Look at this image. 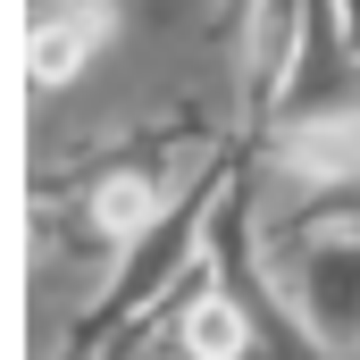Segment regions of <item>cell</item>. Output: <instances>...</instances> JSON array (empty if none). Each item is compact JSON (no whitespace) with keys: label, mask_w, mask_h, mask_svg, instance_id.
<instances>
[{"label":"cell","mask_w":360,"mask_h":360,"mask_svg":"<svg viewBox=\"0 0 360 360\" xmlns=\"http://www.w3.org/2000/svg\"><path fill=\"white\" fill-rule=\"evenodd\" d=\"M252 126L226 0H25V193L117 151L235 160Z\"/></svg>","instance_id":"obj_1"},{"label":"cell","mask_w":360,"mask_h":360,"mask_svg":"<svg viewBox=\"0 0 360 360\" xmlns=\"http://www.w3.org/2000/svg\"><path fill=\"white\" fill-rule=\"evenodd\" d=\"M276 310L319 360H360V226H319L293 243H260Z\"/></svg>","instance_id":"obj_2"},{"label":"cell","mask_w":360,"mask_h":360,"mask_svg":"<svg viewBox=\"0 0 360 360\" xmlns=\"http://www.w3.org/2000/svg\"><path fill=\"white\" fill-rule=\"evenodd\" d=\"M117 360H184V352H176V344H168V335H143L134 352H117Z\"/></svg>","instance_id":"obj_3"},{"label":"cell","mask_w":360,"mask_h":360,"mask_svg":"<svg viewBox=\"0 0 360 360\" xmlns=\"http://www.w3.org/2000/svg\"><path fill=\"white\" fill-rule=\"evenodd\" d=\"M252 8H260V0H226V17H235V25H243V17H252Z\"/></svg>","instance_id":"obj_4"},{"label":"cell","mask_w":360,"mask_h":360,"mask_svg":"<svg viewBox=\"0 0 360 360\" xmlns=\"http://www.w3.org/2000/svg\"><path fill=\"white\" fill-rule=\"evenodd\" d=\"M344 17H352V25H360V0H344Z\"/></svg>","instance_id":"obj_5"}]
</instances>
